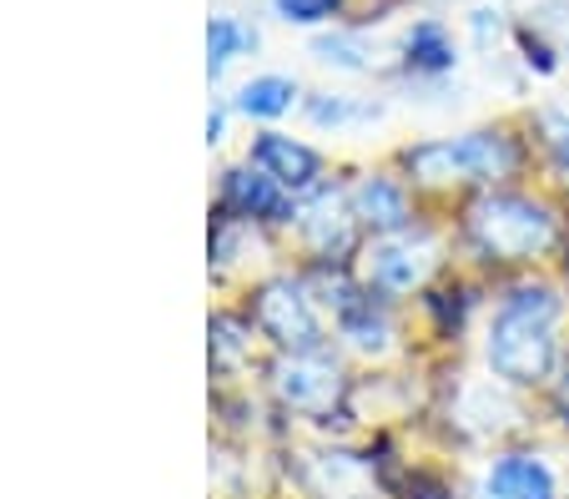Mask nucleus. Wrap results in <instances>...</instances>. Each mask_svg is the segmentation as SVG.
Wrapping results in <instances>:
<instances>
[{"instance_id": "0eeeda50", "label": "nucleus", "mask_w": 569, "mask_h": 499, "mask_svg": "<svg viewBox=\"0 0 569 499\" xmlns=\"http://www.w3.org/2000/svg\"><path fill=\"white\" fill-rule=\"evenodd\" d=\"M288 238L302 252V268H353L368 232L358 228L353 207H348V182L328 177L318 192L298 197V222Z\"/></svg>"}, {"instance_id": "423d86ee", "label": "nucleus", "mask_w": 569, "mask_h": 499, "mask_svg": "<svg viewBox=\"0 0 569 499\" xmlns=\"http://www.w3.org/2000/svg\"><path fill=\"white\" fill-rule=\"evenodd\" d=\"M248 318L278 353H312V348H333V323L312 298V282L302 268L272 272L252 288Z\"/></svg>"}, {"instance_id": "4be33fe9", "label": "nucleus", "mask_w": 569, "mask_h": 499, "mask_svg": "<svg viewBox=\"0 0 569 499\" xmlns=\"http://www.w3.org/2000/svg\"><path fill=\"white\" fill-rule=\"evenodd\" d=\"M545 419L559 429V439H569V359H565L559 379L549 383V393H545Z\"/></svg>"}, {"instance_id": "f03ea898", "label": "nucleus", "mask_w": 569, "mask_h": 499, "mask_svg": "<svg viewBox=\"0 0 569 499\" xmlns=\"http://www.w3.org/2000/svg\"><path fill=\"white\" fill-rule=\"evenodd\" d=\"M449 228L459 268L483 282L559 268V258L569 252V197L545 182L489 187V192L463 197Z\"/></svg>"}, {"instance_id": "4468645a", "label": "nucleus", "mask_w": 569, "mask_h": 499, "mask_svg": "<svg viewBox=\"0 0 569 499\" xmlns=\"http://www.w3.org/2000/svg\"><path fill=\"white\" fill-rule=\"evenodd\" d=\"M529 137H535V157H539V167H545V187L569 197V97L545 101V107L529 117Z\"/></svg>"}, {"instance_id": "9b49d317", "label": "nucleus", "mask_w": 569, "mask_h": 499, "mask_svg": "<svg viewBox=\"0 0 569 499\" xmlns=\"http://www.w3.org/2000/svg\"><path fill=\"white\" fill-rule=\"evenodd\" d=\"M217 207L227 218L248 222V228H262V232H292L298 222V197L282 192L272 177H262L252 162L242 167H227L222 172V187H217Z\"/></svg>"}, {"instance_id": "20e7f679", "label": "nucleus", "mask_w": 569, "mask_h": 499, "mask_svg": "<svg viewBox=\"0 0 569 499\" xmlns=\"http://www.w3.org/2000/svg\"><path fill=\"white\" fill-rule=\"evenodd\" d=\"M358 278H363L368 293L388 298V303H419L439 278H449L459 268V252H453V228L449 218H423L403 232H388V238H368L358 252Z\"/></svg>"}, {"instance_id": "1a4fd4ad", "label": "nucleus", "mask_w": 569, "mask_h": 499, "mask_svg": "<svg viewBox=\"0 0 569 499\" xmlns=\"http://www.w3.org/2000/svg\"><path fill=\"white\" fill-rule=\"evenodd\" d=\"M343 182H348V207H353L358 228L368 238H388V232H403L429 218V202L413 192L398 167H363V172L343 177Z\"/></svg>"}, {"instance_id": "f3484780", "label": "nucleus", "mask_w": 569, "mask_h": 499, "mask_svg": "<svg viewBox=\"0 0 569 499\" xmlns=\"http://www.w3.org/2000/svg\"><path fill=\"white\" fill-rule=\"evenodd\" d=\"M248 51H258V31L248 21H237V16H212V26H207V71H212V81Z\"/></svg>"}, {"instance_id": "39448f33", "label": "nucleus", "mask_w": 569, "mask_h": 499, "mask_svg": "<svg viewBox=\"0 0 569 499\" xmlns=\"http://www.w3.org/2000/svg\"><path fill=\"white\" fill-rule=\"evenodd\" d=\"M268 389L278 409L298 413V419H353V389L358 379L348 373L338 348H312V353H278L268 369Z\"/></svg>"}, {"instance_id": "412c9836", "label": "nucleus", "mask_w": 569, "mask_h": 499, "mask_svg": "<svg viewBox=\"0 0 569 499\" xmlns=\"http://www.w3.org/2000/svg\"><path fill=\"white\" fill-rule=\"evenodd\" d=\"M469 36L479 51H495L499 41H505V11H495V6H473L469 11Z\"/></svg>"}, {"instance_id": "f257e3e1", "label": "nucleus", "mask_w": 569, "mask_h": 499, "mask_svg": "<svg viewBox=\"0 0 569 499\" xmlns=\"http://www.w3.org/2000/svg\"><path fill=\"white\" fill-rule=\"evenodd\" d=\"M569 359V288L559 268L489 282L479 318V363L525 399H545Z\"/></svg>"}, {"instance_id": "aec40b11", "label": "nucleus", "mask_w": 569, "mask_h": 499, "mask_svg": "<svg viewBox=\"0 0 569 499\" xmlns=\"http://www.w3.org/2000/svg\"><path fill=\"white\" fill-rule=\"evenodd\" d=\"M515 46L525 51V66L535 71V77H555V71H559V51L545 41V31H535V26H519Z\"/></svg>"}, {"instance_id": "dca6fc26", "label": "nucleus", "mask_w": 569, "mask_h": 499, "mask_svg": "<svg viewBox=\"0 0 569 499\" xmlns=\"http://www.w3.org/2000/svg\"><path fill=\"white\" fill-rule=\"evenodd\" d=\"M292 107H298V81L278 77V71L242 81L237 97H232V111L237 117H248V121H278V117H288Z\"/></svg>"}, {"instance_id": "2eb2a0df", "label": "nucleus", "mask_w": 569, "mask_h": 499, "mask_svg": "<svg viewBox=\"0 0 569 499\" xmlns=\"http://www.w3.org/2000/svg\"><path fill=\"white\" fill-rule=\"evenodd\" d=\"M302 117L318 131H363L373 121H383V101L353 97V91H312L302 101Z\"/></svg>"}, {"instance_id": "9d476101", "label": "nucleus", "mask_w": 569, "mask_h": 499, "mask_svg": "<svg viewBox=\"0 0 569 499\" xmlns=\"http://www.w3.org/2000/svg\"><path fill=\"white\" fill-rule=\"evenodd\" d=\"M333 338H338V353H343V359H358V363H368V369H383V363H393L398 353L409 348L403 343V338H409L403 308L368 293V288L333 318Z\"/></svg>"}, {"instance_id": "5701e85b", "label": "nucleus", "mask_w": 569, "mask_h": 499, "mask_svg": "<svg viewBox=\"0 0 569 499\" xmlns=\"http://www.w3.org/2000/svg\"><path fill=\"white\" fill-rule=\"evenodd\" d=\"M227 131V107H212V117H207V141H222Z\"/></svg>"}, {"instance_id": "6ab92c4d", "label": "nucleus", "mask_w": 569, "mask_h": 499, "mask_svg": "<svg viewBox=\"0 0 569 499\" xmlns=\"http://www.w3.org/2000/svg\"><path fill=\"white\" fill-rule=\"evenodd\" d=\"M272 11L288 26H328L343 16V0H272Z\"/></svg>"}, {"instance_id": "ddd939ff", "label": "nucleus", "mask_w": 569, "mask_h": 499, "mask_svg": "<svg viewBox=\"0 0 569 499\" xmlns=\"http://www.w3.org/2000/svg\"><path fill=\"white\" fill-rule=\"evenodd\" d=\"M398 66L413 81H439L449 71H459V41H453V31L439 16H419L398 41Z\"/></svg>"}, {"instance_id": "a211bd4d", "label": "nucleus", "mask_w": 569, "mask_h": 499, "mask_svg": "<svg viewBox=\"0 0 569 499\" xmlns=\"http://www.w3.org/2000/svg\"><path fill=\"white\" fill-rule=\"evenodd\" d=\"M312 56L322 66H333V71H373V46L358 31H322L312 41Z\"/></svg>"}, {"instance_id": "b1692460", "label": "nucleus", "mask_w": 569, "mask_h": 499, "mask_svg": "<svg viewBox=\"0 0 569 499\" xmlns=\"http://www.w3.org/2000/svg\"><path fill=\"white\" fill-rule=\"evenodd\" d=\"M565 499H569V485H565Z\"/></svg>"}, {"instance_id": "7ed1b4c3", "label": "nucleus", "mask_w": 569, "mask_h": 499, "mask_svg": "<svg viewBox=\"0 0 569 499\" xmlns=\"http://www.w3.org/2000/svg\"><path fill=\"white\" fill-rule=\"evenodd\" d=\"M393 167L409 177V187L423 202H463L489 187L525 182L535 167V137H525L509 121H489V127H469L453 137H423L393 152Z\"/></svg>"}, {"instance_id": "f8f14e48", "label": "nucleus", "mask_w": 569, "mask_h": 499, "mask_svg": "<svg viewBox=\"0 0 569 499\" xmlns=\"http://www.w3.org/2000/svg\"><path fill=\"white\" fill-rule=\"evenodd\" d=\"M248 162L292 197H308L328 182V157L318 147H308V141L288 137V131H258L248 141Z\"/></svg>"}, {"instance_id": "6e6552de", "label": "nucleus", "mask_w": 569, "mask_h": 499, "mask_svg": "<svg viewBox=\"0 0 569 499\" xmlns=\"http://www.w3.org/2000/svg\"><path fill=\"white\" fill-rule=\"evenodd\" d=\"M469 499H565V469L545 445L515 439L479 459Z\"/></svg>"}]
</instances>
